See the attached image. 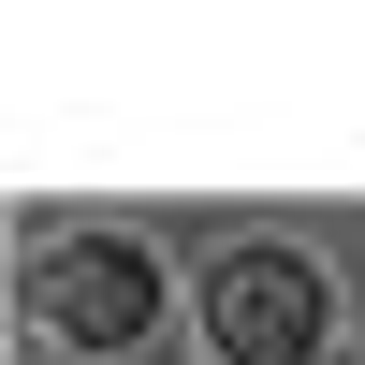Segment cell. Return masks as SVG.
I'll use <instances>...</instances> for the list:
<instances>
[{"instance_id":"obj_2","label":"cell","mask_w":365,"mask_h":365,"mask_svg":"<svg viewBox=\"0 0 365 365\" xmlns=\"http://www.w3.org/2000/svg\"><path fill=\"white\" fill-rule=\"evenodd\" d=\"M146 307H161V263H146L132 234H88V249H58V263H44V322H58L73 351L146 336Z\"/></svg>"},{"instance_id":"obj_1","label":"cell","mask_w":365,"mask_h":365,"mask_svg":"<svg viewBox=\"0 0 365 365\" xmlns=\"http://www.w3.org/2000/svg\"><path fill=\"white\" fill-rule=\"evenodd\" d=\"M322 322H336V292H322V263H292V249H234L220 278H205V336H220V365H307Z\"/></svg>"}]
</instances>
